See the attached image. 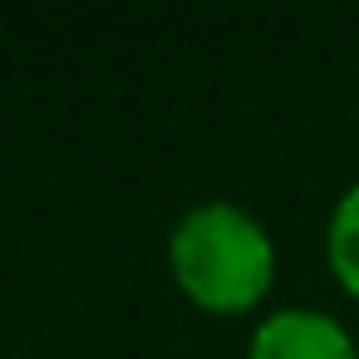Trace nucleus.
Wrapping results in <instances>:
<instances>
[{
    "instance_id": "1",
    "label": "nucleus",
    "mask_w": 359,
    "mask_h": 359,
    "mask_svg": "<svg viewBox=\"0 0 359 359\" xmlns=\"http://www.w3.org/2000/svg\"><path fill=\"white\" fill-rule=\"evenodd\" d=\"M168 271L182 300L202 315H251L276 285V241L261 217L212 197L177 217L168 236Z\"/></svg>"
},
{
    "instance_id": "2",
    "label": "nucleus",
    "mask_w": 359,
    "mask_h": 359,
    "mask_svg": "<svg viewBox=\"0 0 359 359\" xmlns=\"http://www.w3.org/2000/svg\"><path fill=\"white\" fill-rule=\"evenodd\" d=\"M246 359H359V339L330 310L280 305L256 320Z\"/></svg>"
},
{
    "instance_id": "3",
    "label": "nucleus",
    "mask_w": 359,
    "mask_h": 359,
    "mask_svg": "<svg viewBox=\"0 0 359 359\" xmlns=\"http://www.w3.org/2000/svg\"><path fill=\"white\" fill-rule=\"evenodd\" d=\"M325 266L334 276V285L359 300V182L339 192V202L330 207L325 222Z\"/></svg>"
}]
</instances>
